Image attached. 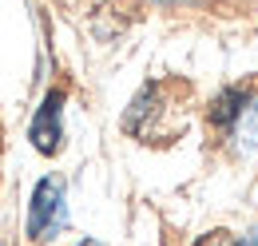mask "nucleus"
<instances>
[{
    "instance_id": "nucleus-1",
    "label": "nucleus",
    "mask_w": 258,
    "mask_h": 246,
    "mask_svg": "<svg viewBox=\"0 0 258 246\" xmlns=\"http://www.w3.org/2000/svg\"><path fill=\"white\" fill-rule=\"evenodd\" d=\"M64 183L60 179H40L32 191V207H28V238L32 242H44V238H52L60 226H64Z\"/></svg>"
},
{
    "instance_id": "nucleus-2",
    "label": "nucleus",
    "mask_w": 258,
    "mask_h": 246,
    "mask_svg": "<svg viewBox=\"0 0 258 246\" xmlns=\"http://www.w3.org/2000/svg\"><path fill=\"white\" fill-rule=\"evenodd\" d=\"M28 139L40 155H56L64 147V92L52 88L44 95V103L36 107L32 127H28Z\"/></svg>"
},
{
    "instance_id": "nucleus-3",
    "label": "nucleus",
    "mask_w": 258,
    "mask_h": 246,
    "mask_svg": "<svg viewBox=\"0 0 258 246\" xmlns=\"http://www.w3.org/2000/svg\"><path fill=\"white\" fill-rule=\"evenodd\" d=\"M246 103H250V95L242 92V88H226V92H219V95H215V103H211V123L234 127V119L246 111Z\"/></svg>"
},
{
    "instance_id": "nucleus-4",
    "label": "nucleus",
    "mask_w": 258,
    "mask_h": 246,
    "mask_svg": "<svg viewBox=\"0 0 258 246\" xmlns=\"http://www.w3.org/2000/svg\"><path fill=\"white\" fill-rule=\"evenodd\" d=\"M234 139L242 151H254L258 147V103H246V111L234 119Z\"/></svg>"
},
{
    "instance_id": "nucleus-5",
    "label": "nucleus",
    "mask_w": 258,
    "mask_h": 246,
    "mask_svg": "<svg viewBox=\"0 0 258 246\" xmlns=\"http://www.w3.org/2000/svg\"><path fill=\"white\" fill-rule=\"evenodd\" d=\"M234 246H258V238H246V242H234Z\"/></svg>"
},
{
    "instance_id": "nucleus-6",
    "label": "nucleus",
    "mask_w": 258,
    "mask_h": 246,
    "mask_svg": "<svg viewBox=\"0 0 258 246\" xmlns=\"http://www.w3.org/2000/svg\"><path fill=\"white\" fill-rule=\"evenodd\" d=\"M80 246H99V242H92V238H84V242H80Z\"/></svg>"
}]
</instances>
